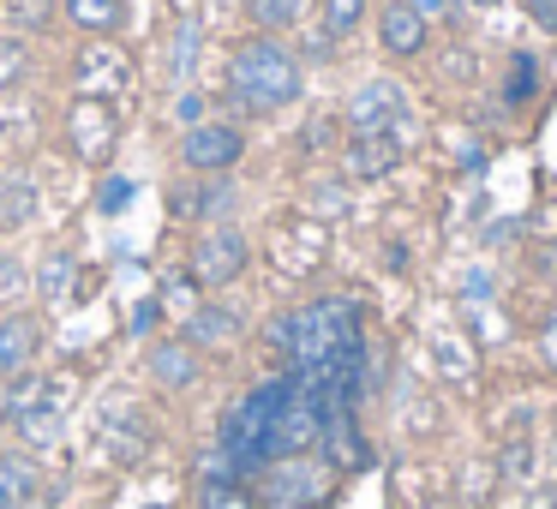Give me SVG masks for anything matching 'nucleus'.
<instances>
[{
	"label": "nucleus",
	"instance_id": "nucleus-1",
	"mask_svg": "<svg viewBox=\"0 0 557 509\" xmlns=\"http://www.w3.org/2000/svg\"><path fill=\"white\" fill-rule=\"evenodd\" d=\"M264 342L282 360V372L318 377L330 360H342L348 348L366 342V306L354 294H318V300H300V306L270 318Z\"/></svg>",
	"mask_w": 557,
	"mask_h": 509
},
{
	"label": "nucleus",
	"instance_id": "nucleus-2",
	"mask_svg": "<svg viewBox=\"0 0 557 509\" xmlns=\"http://www.w3.org/2000/svg\"><path fill=\"white\" fill-rule=\"evenodd\" d=\"M222 97L246 121H270V114L294 109L306 97V61L294 54L288 37H258V30H246V37L228 42Z\"/></svg>",
	"mask_w": 557,
	"mask_h": 509
},
{
	"label": "nucleus",
	"instance_id": "nucleus-3",
	"mask_svg": "<svg viewBox=\"0 0 557 509\" xmlns=\"http://www.w3.org/2000/svg\"><path fill=\"white\" fill-rule=\"evenodd\" d=\"M66 85H73V97H97L126 109V97L138 90V61L121 49V37H85L73 66H66Z\"/></svg>",
	"mask_w": 557,
	"mask_h": 509
},
{
	"label": "nucleus",
	"instance_id": "nucleus-4",
	"mask_svg": "<svg viewBox=\"0 0 557 509\" xmlns=\"http://www.w3.org/2000/svg\"><path fill=\"white\" fill-rule=\"evenodd\" d=\"M121 133H126V114L114 102H97V97H73L61 114V138H66V157L78 169H102L121 157Z\"/></svg>",
	"mask_w": 557,
	"mask_h": 509
},
{
	"label": "nucleus",
	"instance_id": "nucleus-5",
	"mask_svg": "<svg viewBox=\"0 0 557 509\" xmlns=\"http://www.w3.org/2000/svg\"><path fill=\"white\" fill-rule=\"evenodd\" d=\"M252 234L240 222H210V228H193V246H186V270L198 276L205 294H222L252 270Z\"/></svg>",
	"mask_w": 557,
	"mask_h": 509
},
{
	"label": "nucleus",
	"instance_id": "nucleus-6",
	"mask_svg": "<svg viewBox=\"0 0 557 509\" xmlns=\"http://www.w3.org/2000/svg\"><path fill=\"white\" fill-rule=\"evenodd\" d=\"M342 126H348V133H396L401 145L420 138L413 97H408L401 78H366V85H354L348 102H342Z\"/></svg>",
	"mask_w": 557,
	"mask_h": 509
},
{
	"label": "nucleus",
	"instance_id": "nucleus-7",
	"mask_svg": "<svg viewBox=\"0 0 557 509\" xmlns=\"http://www.w3.org/2000/svg\"><path fill=\"white\" fill-rule=\"evenodd\" d=\"M246 485H252L258 509H318L330 497V485H336V473L318 456H282L270 468H258Z\"/></svg>",
	"mask_w": 557,
	"mask_h": 509
},
{
	"label": "nucleus",
	"instance_id": "nucleus-8",
	"mask_svg": "<svg viewBox=\"0 0 557 509\" xmlns=\"http://www.w3.org/2000/svg\"><path fill=\"white\" fill-rule=\"evenodd\" d=\"M181 174H234L246 162V126L240 121H198L174 145Z\"/></svg>",
	"mask_w": 557,
	"mask_h": 509
},
{
	"label": "nucleus",
	"instance_id": "nucleus-9",
	"mask_svg": "<svg viewBox=\"0 0 557 509\" xmlns=\"http://www.w3.org/2000/svg\"><path fill=\"white\" fill-rule=\"evenodd\" d=\"M318 461H324L336 480H348V473H366V468H372V437H366V425H360V408H348V401H324Z\"/></svg>",
	"mask_w": 557,
	"mask_h": 509
},
{
	"label": "nucleus",
	"instance_id": "nucleus-10",
	"mask_svg": "<svg viewBox=\"0 0 557 509\" xmlns=\"http://www.w3.org/2000/svg\"><path fill=\"white\" fill-rule=\"evenodd\" d=\"M372 30H377V49H384V61L408 66V61H425L432 54V18L413 7V0H377L372 7Z\"/></svg>",
	"mask_w": 557,
	"mask_h": 509
},
{
	"label": "nucleus",
	"instance_id": "nucleus-11",
	"mask_svg": "<svg viewBox=\"0 0 557 509\" xmlns=\"http://www.w3.org/2000/svg\"><path fill=\"white\" fill-rule=\"evenodd\" d=\"M234 174H181L169 186V216L193 222V228H210V222H234Z\"/></svg>",
	"mask_w": 557,
	"mask_h": 509
},
{
	"label": "nucleus",
	"instance_id": "nucleus-12",
	"mask_svg": "<svg viewBox=\"0 0 557 509\" xmlns=\"http://www.w3.org/2000/svg\"><path fill=\"white\" fill-rule=\"evenodd\" d=\"M408 162V145L396 133H348L342 138V157H336V174L348 186H377Z\"/></svg>",
	"mask_w": 557,
	"mask_h": 509
},
{
	"label": "nucleus",
	"instance_id": "nucleus-13",
	"mask_svg": "<svg viewBox=\"0 0 557 509\" xmlns=\"http://www.w3.org/2000/svg\"><path fill=\"white\" fill-rule=\"evenodd\" d=\"M145 377L162 389V396H186V389L205 377V353L193 348V342L174 330V336H150L145 348Z\"/></svg>",
	"mask_w": 557,
	"mask_h": 509
},
{
	"label": "nucleus",
	"instance_id": "nucleus-14",
	"mask_svg": "<svg viewBox=\"0 0 557 509\" xmlns=\"http://www.w3.org/2000/svg\"><path fill=\"white\" fill-rule=\"evenodd\" d=\"M97 449L114 468H138V461H150V449H157V432L145 425V413H138L133 401H114L97 420Z\"/></svg>",
	"mask_w": 557,
	"mask_h": 509
},
{
	"label": "nucleus",
	"instance_id": "nucleus-15",
	"mask_svg": "<svg viewBox=\"0 0 557 509\" xmlns=\"http://www.w3.org/2000/svg\"><path fill=\"white\" fill-rule=\"evenodd\" d=\"M42 342H49V330H42L37 312H25V306H7L0 312V377H18L37 365Z\"/></svg>",
	"mask_w": 557,
	"mask_h": 509
},
{
	"label": "nucleus",
	"instance_id": "nucleus-16",
	"mask_svg": "<svg viewBox=\"0 0 557 509\" xmlns=\"http://www.w3.org/2000/svg\"><path fill=\"white\" fill-rule=\"evenodd\" d=\"M181 336L193 342L198 353H222L246 336V318H240V306H228V300H205L193 318H181Z\"/></svg>",
	"mask_w": 557,
	"mask_h": 509
},
{
	"label": "nucleus",
	"instance_id": "nucleus-17",
	"mask_svg": "<svg viewBox=\"0 0 557 509\" xmlns=\"http://www.w3.org/2000/svg\"><path fill=\"white\" fill-rule=\"evenodd\" d=\"M276 264L288 270V276H312L318 264H324V246H330V228L324 222H312V216H288L276 228Z\"/></svg>",
	"mask_w": 557,
	"mask_h": 509
},
{
	"label": "nucleus",
	"instance_id": "nucleus-18",
	"mask_svg": "<svg viewBox=\"0 0 557 509\" xmlns=\"http://www.w3.org/2000/svg\"><path fill=\"white\" fill-rule=\"evenodd\" d=\"M30 294H37L42 306H73L78 300V252L73 246H49V252H42V264L30 270Z\"/></svg>",
	"mask_w": 557,
	"mask_h": 509
},
{
	"label": "nucleus",
	"instance_id": "nucleus-19",
	"mask_svg": "<svg viewBox=\"0 0 557 509\" xmlns=\"http://www.w3.org/2000/svg\"><path fill=\"white\" fill-rule=\"evenodd\" d=\"M7 425H13L18 449L37 461V456H54V449H61V437H66V408H61V401H42V408L18 413V420H7Z\"/></svg>",
	"mask_w": 557,
	"mask_h": 509
},
{
	"label": "nucleus",
	"instance_id": "nucleus-20",
	"mask_svg": "<svg viewBox=\"0 0 557 509\" xmlns=\"http://www.w3.org/2000/svg\"><path fill=\"white\" fill-rule=\"evenodd\" d=\"M432 372L444 377V384H473L480 377V348H473V336H461V330H432Z\"/></svg>",
	"mask_w": 557,
	"mask_h": 509
},
{
	"label": "nucleus",
	"instance_id": "nucleus-21",
	"mask_svg": "<svg viewBox=\"0 0 557 509\" xmlns=\"http://www.w3.org/2000/svg\"><path fill=\"white\" fill-rule=\"evenodd\" d=\"M348 210H354V186L342 181L336 169L330 174H312V181L300 186V216H312V222H348Z\"/></svg>",
	"mask_w": 557,
	"mask_h": 509
},
{
	"label": "nucleus",
	"instance_id": "nucleus-22",
	"mask_svg": "<svg viewBox=\"0 0 557 509\" xmlns=\"http://www.w3.org/2000/svg\"><path fill=\"white\" fill-rule=\"evenodd\" d=\"M37 210H42V186L30 181L25 169H7V174H0V234L30 228V222H37Z\"/></svg>",
	"mask_w": 557,
	"mask_h": 509
},
{
	"label": "nucleus",
	"instance_id": "nucleus-23",
	"mask_svg": "<svg viewBox=\"0 0 557 509\" xmlns=\"http://www.w3.org/2000/svg\"><path fill=\"white\" fill-rule=\"evenodd\" d=\"M61 25H73L78 37H121L126 0H61Z\"/></svg>",
	"mask_w": 557,
	"mask_h": 509
},
{
	"label": "nucleus",
	"instance_id": "nucleus-24",
	"mask_svg": "<svg viewBox=\"0 0 557 509\" xmlns=\"http://www.w3.org/2000/svg\"><path fill=\"white\" fill-rule=\"evenodd\" d=\"M42 401H61L66 408V384H54L49 372H18V377H7V396H0V420H18V413H30V408H42Z\"/></svg>",
	"mask_w": 557,
	"mask_h": 509
},
{
	"label": "nucleus",
	"instance_id": "nucleus-25",
	"mask_svg": "<svg viewBox=\"0 0 557 509\" xmlns=\"http://www.w3.org/2000/svg\"><path fill=\"white\" fill-rule=\"evenodd\" d=\"M240 18L258 37H294L312 13H306V0H240Z\"/></svg>",
	"mask_w": 557,
	"mask_h": 509
},
{
	"label": "nucleus",
	"instance_id": "nucleus-26",
	"mask_svg": "<svg viewBox=\"0 0 557 509\" xmlns=\"http://www.w3.org/2000/svg\"><path fill=\"white\" fill-rule=\"evenodd\" d=\"M37 492H42L37 461H30L25 449H7V456H0V509H30Z\"/></svg>",
	"mask_w": 557,
	"mask_h": 509
},
{
	"label": "nucleus",
	"instance_id": "nucleus-27",
	"mask_svg": "<svg viewBox=\"0 0 557 509\" xmlns=\"http://www.w3.org/2000/svg\"><path fill=\"white\" fill-rule=\"evenodd\" d=\"M540 54H528V49H516L509 54V66H504V78H497V102L504 109H533L540 102Z\"/></svg>",
	"mask_w": 557,
	"mask_h": 509
},
{
	"label": "nucleus",
	"instance_id": "nucleus-28",
	"mask_svg": "<svg viewBox=\"0 0 557 509\" xmlns=\"http://www.w3.org/2000/svg\"><path fill=\"white\" fill-rule=\"evenodd\" d=\"M0 18H7L13 37L37 42V37H54V25H61V0H0Z\"/></svg>",
	"mask_w": 557,
	"mask_h": 509
},
{
	"label": "nucleus",
	"instance_id": "nucleus-29",
	"mask_svg": "<svg viewBox=\"0 0 557 509\" xmlns=\"http://www.w3.org/2000/svg\"><path fill=\"white\" fill-rule=\"evenodd\" d=\"M198 54H205V18L198 13H181L169 30V78L174 85H186V78L198 73Z\"/></svg>",
	"mask_w": 557,
	"mask_h": 509
},
{
	"label": "nucleus",
	"instance_id": "nucleus-30",
	"mask_svg": "<svg viewBox=\"0 0 557 509\" xmlns=\"http://www.w3.org/2000/svg\"><path fill=\"white\" fill-rule=\"evenodd\" d=\"M342 138H348L342 109H318V114H306V126H300V157L336 162V157H342Z\"/></svg>",
	"mask_w": 557,
	"mask_h": 509
},
{
	"label": "nucleus",
	"instance_id": "nucleus-31",
	"mask_svg": "<svg viewBox=\"0 0 557 509\" xmlns=\"http://www.w3.org/2000/svg\"><path fill=\"white\" fill-rule=\"evenodd\" d=\"M492 468H497L504 485H533V468H540V444H533V432H509L504 444H497Z\"/></svg>",
	"mask_w": 557,
	"mask_h": 509
},
{
	"label": "nucleus",
	"instance_id": "nucleus-32",
	"mask_svg": "<svg viewBox=\"0 0 557 509\" xmlns=\"http://www.w3.org/2000/svg\"><path fill=\"white\" fill-rule=\"evenodd\" d=\"M372 7H377V0H318V30L336 37V42H348V37H360V30H366Z\"/></svg>",
	"mask_w": 557,
	"mask_h": 509
},
{
	"label": "nucleus",
	"instance_id": "nucleus-33",
	"mask_svg": "<svg viewBox=\"0 0 557 509\" xmlns=\"http://www.w3.org/2000/svg\"><path fill=\"white\" fill-rule=\"evenodd\" d=\"M157 300H162V312H169V318H193L198 306H205V288H198V276L181 264V270H169V276L157 282Z\"/></svg>",
	"mask_w": 557,
	"mask_h": 509
},
{
	"label": "nucleus",
	"instance_id": "nucleus-34",
	"mask_svg": "<svg viewBox=\"0 0 557 509\" xmlns=\"http://www.w3.org/2000/svg\"><path fill=\"white\" fill-rule=\"evenodd\" d=\"M497 485H504V480H497L492 461H473V468H461V480H456V509H485Z\"/></svg>",
	"mask_w": 557,
	"mask_h": 509
},
{
	"label": "nucleus",
	"instance_id": "nucleus-35",
	"mask_svg": "<svg viewBox=\"0 0 557 509\" xmlns=\"http://www.w3.org/2000/svg\"><path fill=\"white\" fill-rule=\"evenodd\" d=\"M198 509H258L246 480H205L198 485Z\"/></svg>",
	"mask_w": 557,
	"mask_h": 509
},
{
	"label": "nucleus",
	"instance_id": "nucleus-36",
	"mask_svg": "<svg viewBox=\"0 0 557 509\" xmlns=\"http://www.w3.org/2000/svg\"><path fill=\"white\" fill-rule=\"evenodd\" d=\"M437 425H444V413H437V408H432V401H425V396L401 401V432H408V437H432Z\"/></svg>",
	"mask_w": 557,
	"mask_h": 509
},
{
	"label": "nucleus",
	"instance_id": "nucleus-37",
	"mask_svg": "<svg viewBox=\"0 0 557 509\" xmlns=\"http://www.w3.org/2000/svg\"><path fill=\"white\" fill-rule=\"evenodd\" d=\"M25 294H30V270L13 252H0V312H7V300H25Z\"/></svg>",
	"mask_w": 557,
	"mask_h": 509
},
{
	"label": "nucleus",
	"instance_id": "nucleus-38",
	"mask_svg": "<svg viewBox=\"0 0 557 509\" xmlns=\"http://www.w3.org/2000/svg\"><path fill=\"white\" fill-rule=\"evenodd\" d=\"M126 198H133V181H121V174H109V181L97 186V210H102V216H121Z\"/></svg>",
	"mask_w": 557,
	"mask_h": 509
},
{
	"label": "nucleus",
	"instance_id": "nucleus-39",
	"mask_svg": "<svg viewBox=\"0 0 557 509\" xmlns=\"http://www.w3.org/2000/svg\"><path fill=\"white\" fill-rule=\"evenodd\" d=\"M174 121H181V133H186V126H198V121H210L205 90H181V97H174Z\"/></svg>",
	"mask_w": 557,
	"mask_h": 509
},
{
	"label": "nucleus",
	"instance_id": "nucleus-40",
	"mask_svg": "<svg viewBox=\"0 0 557 509\" xmlns=\"http://www.w3.org/2000/svg\"><path fill=\"white\" fill-rule=\"evenodd\" d=\"M162 318H169V312H162V300H157V294H145V300L133 306V336H150Z\"/></svg>",
	"mask_w": 557,
	"mask_h": 509
},
{
	"label": "nucleus",
	"instance_id": "nucleus-41",
	"mask_svg": "<svg viewBox=\"0 0 557 509\" xmlns=\"http://www.w3.org/2000/svg\"><path fill=\"white\" fill-rule=\"evenodd\" d=\"M521 13H528L545 37H557V0H521Z\"/></svg>",
	"mask_w": 557,
	"mask_h": 509
},
{
	"label": "nucleus",
	"instance_id": "nucleus-42",
	"mask_svg": "<svg viewBox=\"0 0 557 509\" xmlns=\"http://www.w3.org/2000/svg\"><path fill=\"white\" fill-rule=\"evenodd\" d=\"M521 509H557V480H545V485H528V497H521Z\"/></svg>",
	"mask_w": 557,
	"mask_h": 509
},
{
	"label": "nucleus",
	"instance_id": "nucleus-43",
	"mask_svg": "<svg viewBox=\"0 0 557 509\" xmlns=\"http://www.w3.org/2000/svg\"><path fill=\"white\" fill-rule=\"evenodd\" d=\"M540 360L557 372V318H545V324H540Z\"/></svg>",
	"mask_w": 557,
	"mask_h": 509
},
{
	"label": "nucleus",
	"instance_id": "nucleus-44",
	"mask_svg": "<svg viewBox=\"0 0 557 509\" xmlns=\"http://www.w3.org/2000/svg\"><path fill=\"white\" fill-rule=\"evenodd\" d=\"M552 432H557V401H552Z\"/></svg>",
	"mask_w": 557,
	"mask_h": 509
},
{
	"label": "nucleus",
	"instance_id": "nucleus-45",
	"mask_svg": "<svg viewBox=\"0 0 557 509\" xmlns=\"http://www.w3.org/2000/svg\"><path fill=\"white\" fill-rule=\"evenodd\" d=\"M425 509H456V504H425Z\"/></svg>",
	"mask_w": 557,
	"mask_h": 509
},
{
	"label": "nucleus",
	"instance_id": "nucleus-46",
	"mask_svg": "<svg viewBox=\"0 0 557 509\" xmlns=\"http://www.w3.org/2000/svg\"><path fill=\"white\" fill-rule=\"evenodd\" d=\"M480 7H497V0H480Z\"/></svg>",
	"mask_w": 557,
	"mask_h": 509
},
{
	"label": "nucleus",
	"instance_id": "nucleus-47",
	"mask_svg": "<svg viewBox=\"0 0 557 509\" xmlns=\"http://www.w3.org/2000/svg\"><path fill=\"white\" fill-rule=\"evenodd\" d=\"M150 509H169V504H150Z\"/></svg>",
	"mask_w": 557,
	"mask_h": 509
}]
</instances>
